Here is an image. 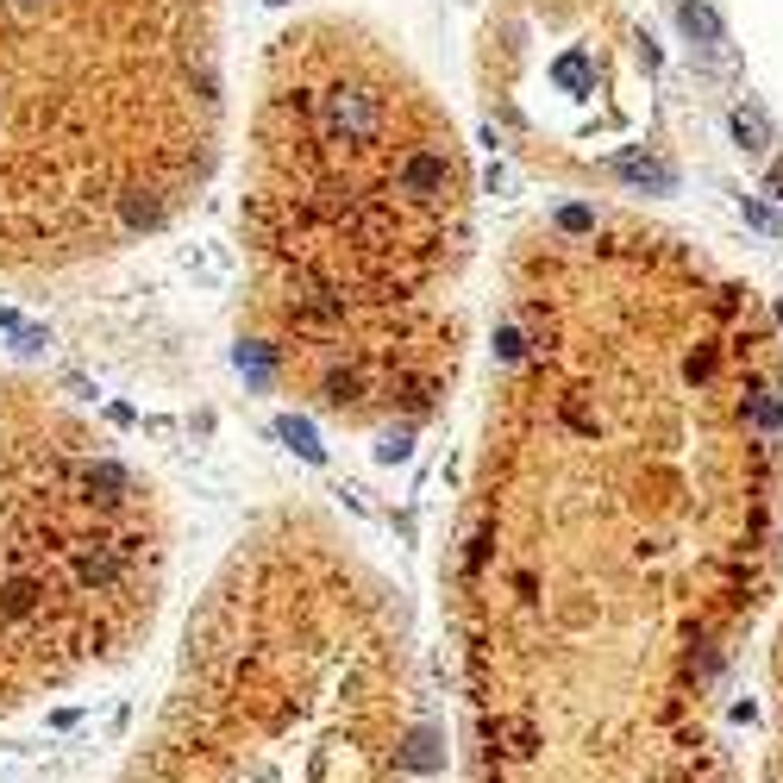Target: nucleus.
Returning <instances> with one entry per match:
<instances>
[{
    "instance_id": "nucleus-8",
    "label": "nucleus",
    "mask_w": 783,
    "mask_h": 783,
    "mask_svg": "<svg viewBox=\"0 0 783 783\" xmlns=\"http://www.w3.org/2000/svg\"><path fill=\"white\" fill-rule=\"evenodd\" d=\"M163 220V201L157 195H132L126 201V226H157Z\"/></svg>"
},
{
    "instance_id": "nucleus-9",
    "label": "nucleus",
    "mask_w": 783,
    "mask_h": 783,
    "mask_svg": "<svg viewBox=\"0 0 783 783\" xmlns=\"http://www.w3.org/2000/svg\"><path fill=\"white\" fill-rule=\"evenodd\" d=\"M19 7H26V13H32V7H38V0H19Z\"/></svg>"
},
{
    "instance_id": "nucleus-6",
    "label": "nucleus",
    "mask_w": 783,
    "mask_h": 783,
    "mask_svg": "<svg viewBox=\"0 0 783 783\" xmlns=\"http://www.w3.org/2000/svg\"><path fill=\"white\" fill-rule=\"evenodd\" d=\"M88 489H113V495H126L132 477H126V470L113 464V458H94V464H88Z\"/></svg>"
},
{
    "instance_id": "nucleus-4",
    "label": "nucleus",
    "mask_w": 783,
    "mask_h": 783,
    "mask_svg": "<svg viewBox=\"0 0 783 783\" xmlns=\"http://www.w3.org/2000/svg\"><path fill=\"white\" fill-rule=\"evenodd\" d=\"M182 270H188V276H201L207 289H213V282H226V257H207L201 245H188V251H182Z\"/></svg>"
},
{
    "instance_id": "nucleus-1",
    "label": "nucleus",
    "mask_w": 783,
    "mask_h": 783,
    "mask_svg": "<svg viewBox=\"0 0 783 783\" xmlns=\"http://www.w3.org/2000/svg\"><path fill=\"white\" fill-rule=\"evenodd\" d=\"M495 508L470 571L520 646L646 746L733 783L721 683L783 564V326L683 232L558 207L520 270Z\"/></svg>"
},
{
    "instance_id": "nucleus-10",
    "label": "nucleus",
    "mask_w": 783,
    "mask_h": 783,
    "mask_svg": "<svg viewBox=\"0 0 783 783\" xmlns=\"http://www.w3.org/2000/svg\"><path fill=\"white\" fill-rule=\"evenodd\" d=\"M270 7H282V0H270Z\"/></svg>"
},
{
    "instance_id": "nucleus-7",
    "label": "nucleus",
    "mask_w": 783,
    "mask_h": 783,
    "mask_svg": "<svg viewBox=\"0 0 783 783\" xmlns=\"http://www.w3.org/2000/svg\"><path fill=\"white\" fill-rule=\"evenodd\" d=\"M777 752H771V783H783V627H777Z\"/></svg>"
},
{
    "instance_id": "nucleus-3",
    "label": "nucleus",
    "mask_w": 783,
    "mask_h": 783,
    "mask_svg": "<svg viewBox=\"0 0 783 783\" xmlns=\"http://www.w3.org/2000/svg\"><path fill=\"white\" fill-rule=\"evenodd\" d=\"M88 589H107L113 577H120V552H101V545H94V552L82 558V571H76Z\"/></svg>"
},
{
    "instance_id": "nucleus-2",
    "label": "nucleus",
    "mask_w": 783,
    "mask_h": 783,
    "mask_svg": "<svg viewBox=\"0 0 783 783\" xmlns=\"http://www.w3.org/2000/svg\"><path fill=\"white\" fill-rule=\"evenodd\" d=\"M552 82L564 94H596V57H589V51H564L558 69H552Z\"/></svg>"
},
{
    "instance_id": "nucleus-5",
    "label": "nucleus",
    "mask_w": 783,
    "mask_h": 783,
    "mask_svg": "<svg viewBox=\"0 0 783 783\" xmlns=\"http://www.w3.org/2000/svg\"><path fill=\"white\" fill-rule=\"evenodd\" d=\"M276 433H282V439H289V445H295V452H301V458H314V464L326 458V452H320V439H314V426H307V420H295V414H289V420H282V426H276Z\"/></svg>"
}]
</instances>
